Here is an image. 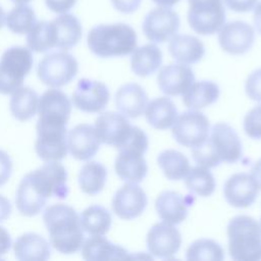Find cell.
<instances>
[{
  "label": "cell",
  "mask_w": 261,
  "mask_h": 261,
  "mask_svg": "<svg viewBox=\"0 0 261 261\" xmlns=\"http://www.w3.org/2000/svg\"><path fill=\"white\" fill-rule=\"evenodd\" d=\"M43 220L49 232L51 245L60 253L72 254L84 244V231L76 211L66 204H54L46 208Z\"/></svg>",
  "instance_id": "obj_1"
},
{
  "label": "cell",
  "mask_w": 261,
  "mask_h": 261,
  "mask_svg": "<svg viewBox=\"0 0 261 261\" xmlns=\"http://www.w3.org/2000/svg\"><path fill=\"white\" fill-rule=\"evenodd\" d=\"M194 160L201 166L212 168L221 162L234 163L242 156V143L233 128L224 122L216 123L210 136L192 148Z\"/></svg>",
  "instance_id": "obj_2"
},
{
  "label": "cell",
  "mask_w": 261,
  "mask_h": 261,
  "mask_svg": "<svg viewBox=\"0 0 261 261\" xmlns=\"http://www.w3.org/2000/svg\"><path fill=\"white\" fill-rule=\"evenodd\" d=\"M89 49L97 56L108 58L125 56L137 48V34L126 23L99 24L88 34Z\"/></svg>",
  "instance_id": "obj_3"
},
{
  "label": "cell",
  "mask_w": 261,
  "mask_h": 261,
  "mask_svg": "<svg viewBox=\"0 0 261 261\" xmlns=\"http://www.w3.org/2000/svg\"><path fill=\"white\" fill-rule=\"evenodd\" d=\"M228 252L234 260H261V229L253 217L239 215L227 225Z\"/></svg>",
  "instance_id": "obj_4"
},
{
  "label": "cell",
  "mask_w": 261,
  "mask_h": 261,
  "mask_svg": "<svg viewBox=\"0 0 261 261\" xmlns=\"http://www.w3.org/2000/svg\"><path fill=\"white\" fill-rule=\"evenodd\" d=\"M32 52L21 46L8 48L0 59V94H12L21 87L33 66Z\"/></svg>",
  "instance_id": "obj_5"
},
{
  "label": "cell",
  "mask_w": 261,
  "mask_h": 261,
  "mask_svg": "<svg viewBox=\"0 0 261 261\" xmlns=\"http://www.w3.org/2000/svg\"><path fill=\"white\" fill-rule=\"evenodd\" d=\"M38 112L37 129L66 128L71 112V103L62 91L50 89L41 96Z\"/></svg>",
  "instance_id": "obj_6"
},
{
  "label": "cell",
  "mask_w": 261,
  "mask_h": 261,
  "mask_svg": "<svg viewBox=\"0 0 261 261\" xmlns=\"http://www.w3.org/2000/svg\"><path fill=\"white\" fill-rule=\"evenodd\" d=\"M188 21L200 35H213L225 23V8L222 0H188Z\"/></svg>",
  "instance_id": "obj_7"
},
{
  "label": "cell",
  "mask_w": 261,
  "mask_h": 261,
  "mask_svg": "<svg viewBox=\"0 0 261 261\" xmlns=\"http://www.w3.org/2000/svg\"><path fill=\"white\" fill-rule=\"evenodd\" d=\"M79 64L76 59L65 51L52 52L46 55L38 64V77L52 88L67 85L76 75Z\"/></svg>",
  "instance_id": "obj_8"
},
{
  "label": "cell",
  "mask_w": 261,
  "mask_h": 261,
  "mask_svg": "<svg viewBox=\"0 0 261 261\" xmlns=\"http://www.w3.org/2000/svg\"><path fill=\"white\" fill-rule=\"evenodd\" d=\"M37 193L44 199H64L68 195L67 172L58 161H47L38 169L25 174Z\"/></svg>",
  "instance_id": "obj_9"
},
{
  "label": "cell",
  "mask_w": 261,
  "mask_h": 261,
  "mask_svg": "<svg viewBox=\"0 0 261 261\" xmlns=\"http://www.w3.org/2000/svg\"><path fill=\"white\" fill-rule=\"evenodd\" d=\"M209 126V120L203 113L196 110L186 111L176 117L172 125V136L178 144L194 148L206 140Z\"/></svg>",
  "instance_id": "obj_10"
},
{
  "label": "cell",
  "mask_w": 261,
  "mask_h": 261,
  "mask_svg": "<svg viewBox=\"0 0 261 261\" xmlns=\"http://www.w3.org/2000/svg\"><path fill=\"white\" fill-rule=\"evenodd\" d=\"M179 28V16L170 7L158 6L145 16L143 33L154 43H164L170 40Z\"/></svg>",
  "instance_id": "obj_11"
},
{
  "label": "cell",
  "mask_w": 261,
  "mask_h": 261,
  "mask_svg": "<svg viewBox=\"0 0 261 261\" xmlns=\"http://www.w3.org/2000/svg\"><path fill=\"white\" fill-rule=\"evenodd\" d=\"M95 129L101 143L120 149L129 139L133 125L121 113L108 111L101 113L95 120Z\"/></svg>",
  "instance_id": "obj_12"
},
{
  "label": "cell",
  "mask_w": 261,
  "mask_h": 261,
  "mask_svg": "<svg viewBox=\"0 0 261 261\" xmlns=\"http://www.w3.org/2000/svg\"><path fill=\"white\" fill-rule=\"evenodd\" d=\"M218 32L220 47L231 55L245 54L254 44V30L245 21L234 20L224 23Z\"/></svg>",
  "instance_id": "obj_13"
},
{
  "label": "cell",
  "mask_w": 261,
  "mask_h": 261,
  "mask_svg": "<svg viewBox=\"0 0 261 261\" xmlns=\"http://www.w3.org/2000/svg\"><path fill=\"white\" fill-rule=\"evenodd\" d=\"M109 101V91L105 84L89 79L79 81L72 93L73 105L88 113L102 111Z\"/></svg>",
  "instance_id": "obj_14"
},
{
  "label": "cell",
  "mask_w": 261,
  "mask_h": 261,
  "mask_svg": "<svg viewBox=\"0 0 261 261\" xmlns=\"http://www.w3.org/2000/svg\"><path fill=\"white\" fill-rule=\"evenodd\" d=\"M148 203L145 191L136 182H128L116 191L112 198V210L121 219L140 216Z\"/></svg>",
  "instance_id": "obj_15"
},
{
  "label": "cell",
  "mask_w": 261,
  "mask_h": 261,
  "mask_svg": "<svg viewBox=\"0 0 261 261\" xmlns=\"http://www.w3.org/2000/svg\"><path fill=\"white\" fill-rule=\"evenodd\" d=\"M181 245V236L172 224L160 222L154 224L147 234V247L155 257L171 258Z\"/></svg>",
  "instance_id": "obj_16"
},
{
  "label": "cell",
  "mask_w": 261,
  "mask_h": 261,
  "mask_svg": "<svg viewBox=\"0 0 261 261\" xmlns=\"http://www.w3.org/2000/svg\"><path fill=\"white\" fill-rule=\"evenodd\" d=\"M259 186L252 174L240 172L231 175L223 188L224 198L228 204L237 208L251 206L259 193Z\"/></svg>",
  "instance_id": "obj_17"
},
{
  "label": "cell",
  "mask_w": 261,
  "mask_h": 261,
  "mask_svg": "<svg viewBox=\"0 0 261 261\" xmlns=\"http://www.w3.org/2000/svg\"><path fill=\"white\" fill-rule=\"evenodd\" d=\"M194 82L192 68L182 63L165 65L157 75L158 87L167 96L182 95Z\"/></svg>",
  "instance_id": "obj_18"
},
{
  "label": "cell",
  "mask_w": 261,
  "mask_h": 261,
  "mask_svg": "<svg viewBox=\"0 0 261 261\" xmlns=\"http://www.w3.org/2000/svg\"><path fill=\"white\" fill-rule=\"evenodd\" d=\"M100 139L93 125L81 123L69 130L67 148L71 156L77 160H89L99 150Z\"/></svg>",
  "instance_id": "obj_19"
},
{
  "label": "cell",
  "mask_w": 261,
  "mask_h": 261,
  "mask_svg": "<svg viewBox=\"0 0 261 261\" xmlns=\"http://www.w3.org/2000/svg\"><path fill=\"white\" fill-rule=\"evenodd\" d=\"M192 203L193 199L189 196H182L174 191H164L157 197L155 208L164 222L174 225L186 219Z\"/></svg>",
  "instance_id": "obj_20"
},
{
  "label": "cell",
  "mask_w": 261,
  "mask_h": 261,
  "mask_svg": "<svg viewBox=\"0 0 261 261\" xmlns=\"http://www.w3.org/2000/svg\"><path fill=\"white\" fill-rule=\"evenodd\" d=\"M35 145L38 156L44 161H60L67 154L66 128L38 129Z\"/></svg>",
  "instance_id": "obj_21"
},
{
  "label": "cell",
  "mask_w": 261,
  "mask_h": 261,
  "mask_svg": "<svg viewBox=\"0 0 261 261\" xmlns=\"http://www.w3.org/2000/svg\"><path fill=\"white\" fill-rule=\"evenodd\" d=\"M144 154L141 151L121 148L115 159V171L116 174L125 181L140 182L144 179L148 171V165L144 158Z\"/></svg>",
  "instance_id": "obj_22"
},
{
  "label": "cell",
  "mask_w": 261,
  "mask_h": 261,
  "mask_svg": "<svg viewBox=\"0 0 261 261\" xmlns=\"http://www.w3.org/2000/svg\"><path fill=\"white\" fill-rule=\"evenodd\" d=\"M148 104L145 90L136 83L121 86L115 94V105L118 111L128 118L141 116Z\"/></svg>",
  "instance_id": "obj_23"
},
{
  "label": "cell",
  "mask_w": 261,
  "mask_h": 261,
  "mask_svg": "<svg viewBox=\"0 0 261 261\" xmlns=\"http://www.w3.org/2000/svg\"><path fill=\"white\" fill-rule=\"evenodd\" d=\"M82 255L88 261L124 260L130 258L122 247L112 244L102 236H93L87 239L82 246Z\"/></svg>",
  "instance_id": "obj_24"
},
{
  "label": "cell",
  "mask_w": 261,
  "mask_h": 261,
  "mask_svg": "<svg viewBox=\"0 0 261 261\" xmlns=\"http://www.w3.org/2000/svg\"><path fill=\"white\" fill-rule=\"evenodd\" d=\"M55 47L63 51L73 48L82 38V24L76 16L63 13L51 21Z\"/></svg>",
  "instance_id": "obj_25"
},
{
  "label": "cell",
  "mask_w": 261,
  "mask_h": 261,
  "mask_svg": "<svg viewBox=\"0 0 261 261\" xmlns=\"http://www.w3.org/2000/svg\"><path fill=\"white\" fill-rule=\"evenodd\" d=\"M168 50L172 58L182 64L196 63L205 54L202 41L191 35H174L169 41Z\"/></svg>",
  "instance_id": "obj_26"
},
{
  "label": "cell",
  "mask_w": 261,
  "mask_h": 261,
  "mask_svg": "<svg viewBox=\"0 0 261 261\" xmlns=\"http://www.w3.org/2000/svg\"><path fill=\"white\" fill-rule=\"evenodd\" d=\"M14 256L21 261H41L50 257L49 243L41 236L33 232L23 233L13 245Z\"/></svg>",
  "instance_id": "obj_27"
},
{
  "label": "cell",
  "mask_w": 261,
  "mask_h": 261,
  "mask_svg": "<svg viewBox=\"0 0 261 261\" xmlns=\"http://www.w3.org/2000/svg\"><path fill=\"white\" fill-rule=\"evenodd\" d=\"M146 119L157 129H166L173 125L177 110L174 103L167 97H158L146 106Z\"/></svg>",
  "instance_id": "obj_28"
},
{
  "label": "cell",
  "mask_w": 261,
  "mask_h": 261,
  "mask_svg": "<svg viewBox=\"0 0 261 261\" xmlns=\"http://www.w3.org/2000/svg\"><path fill=\"white\" fill-rule=\"evenodd\" d=\"M162 52L154 44H146L136 48L130 57V67L139 76H148L154 73L161 65Z\"/></svg>",
  "instance_id": "obj_29"
},
{
  "label": "cell",
  "mask_w": 261,
  "mask_h": 261,
  "mask_svg": "<svg viewBox=\"0 0 261 261\" xmlns=\"http://www.w3.org/2000/svg\"><path fill=\"white\" fill-rule=\"evenodd\" d=\"M218 86L210 81L193 83L182 94L184 104L191 109H200L213 104L219 97Z\"/></svg>",
  "instance_id": "obj_30"
},
{
  "label": "cell",
  "mask_w": 261,
  "mask_h": 261,
  "mask_svg": "<svg viewBox=\"0 0 261 261\" xmlns=\"http://www.w3.org/2000/svg\"><path fill=\"white\" fill-rule=\"evenodd\" d=\"M39 105L38 94L29 87H19L11 96L10 111L13 117L19 121H25L34 117Z\"/></svg>",
  "instance_id": "obj_31"
},
{
  "label": "cell",
  "mask_w": 261,
  "mask_h": 261,
  "mask_svg": "<svg viewBox=\"0 0 261 261\" xmlns=\"http://www.w3.org/2000/svg\"><path fill=\"white\" fill-rule=\"evenodd\" d=\"M45 199H43L33 188L28 177L24 175L20 180L16 196L15 204L17 210L24 216H35L39 214L46 204Z\"/></svg>",
  "instance_id": "obj_32"
},
{
  "label": "cell",
  "mask_w": 261,
  "mask_h": 261,
  "mask_svg": "<svg viewBox=\"0 0 261 261\" xmlns=\"http://www.w3.org/2000/svg\"><path fill=\"white\" fill-rule=\"evenodd\" d=\"M83 230L91 236H104L111 226V214L103 206L92 205L86 208L80 217Z\"/></svg>",
  "instance_id": "obj_33"
},
{
  "label": "cell",
  "mask_w": 261,
  "mask_h": 261,
  "mask_svg": "<svg viewBox=\"0 0 261 261\" xmlns=\"http://www.w3.org/2000/svg\"><path fill=\"white\" fill-rule=\"evenodd\" d=\"M106 177V167L99 162L90 161L81 168L77 178L82 192L87 195H96L103 190Z\"/></svg>",
  "instance_id": "obj_34"
},
{
  "label": "cell",
  "mask_w": 261,
  "mask_h": 261,
  "mask_svg": "<svg viewBox=\"0 0 261 261\" xmlns=\"http://www.w3.org/2000/svg\"><path fill=\"white\" fill-rule=\"evenodd\" d=\"M157 163L162 169L164 175L171 180L184 178L190 170L188 158L176 150H165L157 157Z\"/></svg>",
  "instance_id": "obj_35"
},
{
  "label": "cell",
  "mask_w": 261,
  "mask_h": 261,
  "mask_svg": "<svg viewBox=\"0 0 261 261\" xmlns=\"http://www.w3.org/2000/svg\"><path fill=\"white\" fill-rule=\"evenodd\" d=\"M186 177V187L194 194L201 197L211 196L215 191V179L208 168L195 166L190 168Z\"/></svg>",
  "instance_id": "obj_36"
},
{
  "label": "cell",
  "mask_w": 261,
  "mask_h": 261,
  "mask_svg": "<svg viewBox=\"0 0 261 261\" xmlns=\"http://www.w3.org/2000/svg\"><path fill=\"white\" fill-rule=\"evenodd\" d=\"M27 44L32 51L44 53L55 47L54 32L51 21H39L28 33Z\"/></svg>",
  "instance_id": "obj_37"
},
{
  "label": "cell",
  "mask_w": 261,
  "mask_h": 261,
  "mask_svg": "<svg viewBox=\"0 0 261 261\" xmlns=\"http://www.w3.org/2000/svg\"><path fill=\"white\" fill-rule=\"evenodd\" d=\"M37 22L36 14L27 4H18L6 16L7 28L14 34H28Z\"/></svg>",
  "instance_id": "obj_38"
},
{
  "label": "cell",
  "mask_w": 261,
  "mask_h": 261,
  "mask_svg": "<svg viewBox=\"0 0 261 261\" xmlns=\"http://www.w3.org/2000/svg\"><path fill=\"white\" fill-rule=\"evenodd\" d=\"M224 251L219 244L212 240L201 239L195 241L187 250L188 260H212L221 261Z\"/></svg>",
  "instance_id": "obj_39"
},
{
  "label": "cell",
  "mask_w": 261,
  "mask_h": 261,
  "mask_svg": "<svg viewBox=\"0 0 261 261\" xmlns=\"http://www.w3.org/2000/svg\"><path fill=\"white\" fill-rule=\"evenodd\" d=\"M244 129L252 139H261V105L251 109L244 119Z\"/></svg>",
  "instance_id": "obj_40"
},
{
  "label": "cell",
  "mask_w": 261,
  "mask_h": 261,
  "mask_svg": "<svg viewBox=\"0 0 261 261\" xmlns=\"http://www.w3.org/2000/svg\"><path fill=\"white\" fill-rule=\"evenodd\" d=\"M247 96L254 101L261 102V68L254 70L246 81Z\"/></svg>",
  "instance_id": "obj_41"
},
{
  "label": "cell",
  "mask_w": 261,
  "mask_h": 261,
  "mask_svg": "<svg viewBox=\"0 0 261 261\" xmlns=\"http://www.w3.org/2000/svg\"><path fill=\"white\" fill-rule=\"evenodd\" d=\"M12 172V161L7 152L0 150V187L7 182Z\"/></svg>",
  "instance_id": "obj_42"
},
{
  "label": "cell",
  "mask_w": 261,
  "mask_h": 261,
  "mask_svg": "<svg viewBox=\"0 0 261 261\" xmlns=\"http://www.w3.org/2000/svg\"><path fill=\"white\" fill-rule=\"evenodd\" d=\"M223 4L234 12H248L252 10L258 0H222Z\"/></svg>",
  "instance_id": "obj_43"
},
{
  "label": "cell",
  "mask_w": 261,
  "mask_h": 261,
  "mask_svg": "<svg viewBox=\"0 0 261 261\" xmlns=\"http://www.w3.org/2000/svg\"><path fill=\"white\" fill-rule=\"evenodd\" d=\"M45 3L52 12L63 14L75 5L76 0H45Z\"/></svg>",
  "instance_id": "obj_44"
},
{
  "label": "cell",
  "mask_w": 261,
  "mask_h": 261,
  "mask_svg": "<svg viewBox=\"0 0 261 261\" xmlns=\"http://www.w3.org/2000/svg\"><path fill=\"white\" fill-rule=\"evenodd\" d=\"M111 3L121 13H133L139 9L142 0H111Z\"/></svg>",
  "instance_id": "obj_45"
},
{
  "label": "cell",
  "mask_w": 261,
  "mask_h": 261,
  "mask_svg": "<svg viewBox=\"0 0 261 261\" xmlns=\"http://www.w3.org/2000/svg\"><path fill=\"white\" fill-rule=\"evenodd\" d=\"M11 247V238L8 231L0 226V257L7 253Z\"/></svg>",
  "instance_id": "obj_46"
},
{
  "label": "cell",
  "mask_w": 261,
  "mask_h": 261,
  "mask_svg": "<svg viewBox=\"0 0 261 261\" xmlns=\"http://www.w3.org/2000/svg\"><path fill=\"white\" fill-rule=\"evenodd\" d=\"M11 213V204L7 198L0 195V222L6 220Z\"/></svg>",
  "instance_id": "obj_47"
},
{
  "label": "cell",
  "mask_w": 261,
  "mask_h": 261,
  "mask_svg": "<svg viewBox=\"0 0 261 261\" xmlns=\"http://www.w3.org/2000/svg\"><path fill=\"white\" fill-rule=\"evenodd\" d=\"M253 19H254L255 29H256L257 32L261 35V2H260V3H257L256 6L254 7Z\"/></svg>",
  "instance_id": "obj_48"
},
{
  "label": "cell",
  "mask_w": 261,
  "mask_h": 261,
  "mask_svg": "<svg viewBox=\"0 0 261 261\" xmlns=\"http://www.w3.org/2000/svg\"><path fill=\"white\" fill-rule=\"evenodd\" d=\"M251 171H252L251 174H252L253 177L256 179V181H257L259 188L261 189V159L258 160V161L253 165Z\"/></svg>",
  "instance_id": "obj_49"
},
{
  "label": "cell",
  "mask_w": 261,
  "mask_h": 261,
  "mask_svg": "<svg viewBox=\"0 0 261 261\" xmlns=\"http://www.w3.org/2000/svg\"><path fill=\"white\" fill-rule=\"evenodd\" d=\"M159 6H165V7H171L175 5L179 0H152Z\"/></svg>",
  "instance_id": "obj_50"
},
{
  "label": "cell",
  "mask_w": 261,
  "mask_h": 261,
  "mask_svg": "<svg viewBox=\"0 0 261 261\" xmlns=\"http://www.w3.org/2000/svg\"><path fill=\"white\" fill-rule=\"evenodd\" d=\"M6 21V17H5V12L3 10V8L0 6V29L4 25V22Z\"/></svg>",
  "instance_id": "obj_51"
},
{
  "label": "cell",
  "mask_w": 261,
  "mask_h": 261,
  "mask_svg": "<svg viewBox=\"0 0 261 261\" xmlns=\"http://www.w3.org/2000/svg\"><path fill=\"white\" fill-rule=\"evenodd\" d=\"M11 1L15 4H27V3L31 2L32 0H11Z\"/></svg>",
  "instance_id": "obj_52"
},
{
  "label": "cell",
  "mask_w": 261,
  "mask_h": 261,
  "mask_svg": "<svg viewBox=\"0 0 261 261\" xmlns=\"http://www.w3.org/2000/svg\"><path fill=\"white\" fill-rule=\"evenodd\" d=\"M260 229H261V221H260Z\"/></svg>",
  "instance_id": "obj_53"
}]
</instances>
